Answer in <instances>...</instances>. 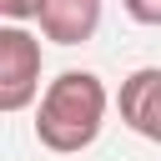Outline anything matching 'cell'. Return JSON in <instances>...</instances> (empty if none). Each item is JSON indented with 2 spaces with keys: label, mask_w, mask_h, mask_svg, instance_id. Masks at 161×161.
Here are the masks:
<instances>
[{
  "label": "cell",
  "mask_w": 161,
  "mask_h": 161,
  "mask_svg": "<svg viewBox=\"0 0 161 161\" xmlns=\"http://www.w3.org/2000/svg\"><path fill=\"white\" fill-rule=\"evenodd\" d=\"M116 111H121V121H126L141 141L161 146V65H141V70H131V75L121 80Z\"/></svg>",
  "instance_id": "3"
},
{
  "label": "cell",
  "mask_w": 161,
  "mask_h": 161,
  "mask_svg": "<svg viewBox=\"0 0 161 161\" xmlns=\"http://www.w3.org/2000/svg\"><path fill=\"white\" fill-rule=\"evenodd\" d=\"M101 30V0H45L40 5V35L55 45H86Z\"/></svg>",
  "instance_id": "4"
},
{
  "label": "cell",
  "mask_w": 161,
  "mask_h": 161,
  "mask_svg": "<svg viewBox=\"0 0 161 161\" xmlns=\"http://www.w3.org/2000/svg\"><path fill=\"white\" fill-rule=\"evenodd\" d=\"M106 111H111V91L96 70H60L35 106V141L55 156H75L96 146Z\"/></svg>",
  "instance_id": "1"
},
{
  "label": "cell",
  "mask_w": 161,
  "mask_h": 161,
  "mask_svg": "<svg viewBox=\"0 0 161 161\" xmlns=\"http://www.w3.org/2000/svg\"><path fill=\"white\" fill-rule=\"evenodd\" d=\"M40 5L45 0H0V15L5 25H25V20H40Z\"/></svg>",
  "instance_id": "5"
},
{
  "label": "cell",
  "mask_w": 161,
  "mask_h": 161,
  "mask_svg": "<svg viewBox=\"0 0 161 161\" xmlns=\"http://www.w3.org/2000/svg\"><path fill=\"white\" fill-rule=\"evenodd\" d=\"M40 91V40L25 25H0V111H25Z\"/></svg>",
  "instance_id": "2"
},
{
  "label": "cell",
  "mask_w": 161,
  "mask_h": 161,
  "mask_svg": "<svg viewBox=\"0 0 161 161\" xmlns=\"http://www.w3.org/2000/svg\"><path fill=\"white\" fill-rule=\"evenodd\" d=\"M136 25H161V0H121Z\"/></svg>",
  "instance_id": "6"
}]
</instances>
